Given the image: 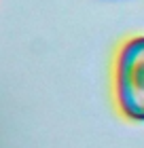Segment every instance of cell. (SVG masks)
<instances>
[{
    "label": "cell",
    "instance_id": "cell-1",
    "mask_svg": "<svg viewBox=\"0 0 144 148\" xmlns=\"http://www.w3.org/2000/svg\"><path fill=\"white\" fill-rule=\"evenodd\" d=\"M112 93L123 116L144 123V36H132L119 47L112 66Z\"/></svg>",
    "mask_w": 144,
    "mask_h": 148
}]
</instances>
